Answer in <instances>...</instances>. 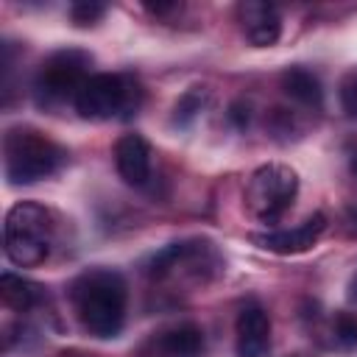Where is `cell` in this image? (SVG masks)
<instances>
[{
	"instance_id": "1",
	"label": "cell",
	"mask_w": 357,
	"mask_h": 357,
	"mask_svg": "<svg viewBox=\"0 0 357 357\" xmlns=\"http://www.w3.org/2000/svg\"><path fill=\"white\" fill-rule=\"evenodd\" d=\"M73 312L84 332L109 340L123 332L128 287L126 279L112 268H89L78 273L67 287Z\"/></svg>"
},
{
	"instance_id": "2",
	"label": "cell",
	"mask_w": 357,
	"mask_h": 357,
	"mask_svg": "<svg viewBox=\"0 0 357 357\" xmlns=\"http://www.w3.org/2000/svg\"><path fill=\"white\" fill-rule=\"evenodd\" d=\"M67 151L36 128L14 126L3 137V173L8 184H36L61 170Z\"/></svg>"
},
{
	"instance_id": "3",
	"label": "cell",
	"mask_w": 357,
	"mask_h": 357,
	"mask_svg": "<svg viewBox=\"0 0 357 357\" xmlns=\"http://www.w3.org/2000/svg\"><path fill=\"white\" fill-rule=\"evenodd\" d=\"M56 237L53 212L33 201H20L3 220V251L17 268H36L50 257Z\"/></svg>"
},
{
	"instance_id": "4",
	"label": "cell",
	"mask_w": 357,
	"mask_h": 357,
	"mask_svg": "<svg viewBox=\"0 0 357 357\" xmlns=\"http://www.w3.org/2000/svg\"><path fill=\"white\" fill-rule=\"evenodd\" d=\"M139 103H142L139 84L120 73H92L81 84L73 100L75 112L84 120H95V123L114 120V117H131L137 114Z\"/></svg>"
},
{
	"instance_id": "5",
	"label": "cell",
	"mask_w": 357,
	"mask_h": 357,
	"mask_svg": "<svg viewBox=\"0 0 357 357\" xmlns=\"http://www.w3.org/2000/svg\"><path fill=\"white\" fill-rule=\"evenodd\" d=\"M92 56L78 47H61L50 53L33 78V100L39 109H56L64 100H75L89 73Z\"/></svg>"
},
{
	"instance_id": "6",
	"label": "cell",
	"mask_w": 357,
	"mask_h": 357,
	"mask_svg": "<svg viewBox=\"0 0 357 357\" xmlns=\"http://www.w3.org/2000/svg\"><path fill=\"white\" fill-rule=\"evenodd\" d=\"M298 176L282 162L259 165L245 184V209L259 223H276L296 201Z\"/></svg>"
},
{
	"instance_id": "7",
	"label": "cell",
	"mask_w": 357,
	"mask_h": 357,
	"mask_svg": "<svg viewBox=\"0 0 357 357\" xmlns=\"http://www.w3.org/2000/svg\"><path fill=\"white\" fill-rule=\"evenodd\" d=\"M223 262L218 257V251L212 248V243L206 240H178L165 245L162 251H156L148 262H145V273L151 279H165L176 271L190 273L192 279L206 282L215 271H220Z\"/></svg>"
},
{
	"instance_id": "8",
	"label": "cell",
	"mask_w": 357,
	"mask_h": 357,
	"mask_svg": "<svg viewBox=\"0 0 357 357\" xmlns=\"http://www.w3.org/2000/svg\"><path fill=\"white\" fill-rule=\"evenodd\" d=\"M271 349V315L262 304L248 301L240 307L234 321V351L237 357H265Z\"/></svg>"
},
{
	"instance_id": "9",
	"label": "cell",
	"mask_w": 357,
	"mask_h": 357,
	"mask_svg": "<svg viewBox=\"0 0 357 357\" xmlns=\"http://www.w3.org/2000/svg\"><path fill=\"white\" fill-rule=\"evenodd\" d=\"M326 231V215L324 212H315L310 215L307 220H301L298 226L293 229H279V231H265V234H251V240L265 248V251H273V254H301V251H310L321 234Z\"/></svg>"
},
{
	"instance_id": "10",
	"label": "cell",
	"mask_w": 357,
	"mask_h": 357,
	"mask_svg": "<svg viewBox=\"0 0 357 357\" xmlns=\"http://www.w3.org/2000/svg\"><path fill=\"white\" fill-rule=\"evenodd\" d=\"M237 22L243 36L254 47H271L282 36V14L276 6L262 3V0H243L237 3Z\"/></svg>"
},
{
	"instance_id": "11",
	"label": "cell",
	"mask_w": 357,
	"mask_h": 357,
	"mask_svg": "<svg viewBox=\"0 0 357 357\" xmlns=\"http://www.w3.org/2000/svg\"><path fill=\"white\" fill-rule=\"evenodd\" d=\"M114 167L120 178L131 187H145L151 181V145L139 134H123L114 142Z\"/></svg>"
},
{
	"instance_id": "12",
	"label": "cell",
	"mask_w": 357,
	"mask_h": 357,
	"mask_svg": "<svg viewBox=\"0 0 357 357\" xmlns=\"http://www.w3.org/2000/svg\"><path fill=\"white\" fill-rule=\"evenodd\" d=\"M204 349V335L195 324H176L162 332H156L142 354L145 357H198Z\"/></svg>"
},
{
	"instance_id": "13",
	"label": "cell",
	"mask_w": 357,
	"mask_h": 357,
	"mask_svg": "<svg viewBox=\"0 0 357 357\" xmlns=\"http://www.w3.org/2000/svg\"><path fill=\"white\" fill-rule=\"evenodd\" d=\"M282 84V92L296 100L298 106H307V109H321L324 106V89H321V81L315 73L304 70V67H287L279 78Z\"/></svg>"
},
{
	"instance_id": "14",
	"label": "cell",
	"mask_w": 357,
	"mask_h": 357,
	"mask_svg": "<svg viewBox=\"0 0 357 357\" xmlns=\"http://www.w3.org/2000/svg\"><path fill=\"white\" fill-rule=\"evenodd\" d=\"M0 296L3 304L14 312H31L42 301V287L25 276L17 273H3L0 276Z\"/></svg>"
},
{
	"instance_id": "15",
	"label": "cell",
	"mask_w": 357,
	"mask_h": 357,
	"mask_svg": "<svg viewBox=\"0 0 357 357\" xmlns=\"http://www.w3.org/2000/svg\"><path fill=\"white\" fill-rule=\"evenodd\" d=\"M209 103V89L206 86H190L173 106V126H190Z\"/></svg>"
},
{
	"instance_id": "16",
	"label": "cell",
	"mask_w": 357,
	"mask_h": 357,
	"mask_svg": "<svg viewBox=\"0 0 357 357\" xmlns=\"http://www.w3.org/2000/svg\"><path fill=\"white\" fill-rule=\"evenodd\" d=\"M332 343L340 349H357V318L349 312H337L332 318Z\"/></svg>"
},
{
	"instance_id": "17",
	"label": "cell",
	"mask_w": 357,
	"mask_h": 357,
	"mask_svg": "<svg viewBox=\"0 0 357 357\" xmlns=\"http://www.w3.org/2000/svg\"><path fill=\"white\" fill-rule=\"evenodd\" d=\"M103 14H106V6H103V3H92V0L86 3V0H84V3H73V6H70V20H73L78 28L95 25Z\"/></svg>"
},
{
	"instance_id": "18",
	"label": "cell",
	"mask_w": 357,
	"mask_h": 357,
	"mask_svg": "<svg viewBox=\"0 0 357 357\" xmlns=\"http://www.w3.org/2000/svg\"><path fill=\"white\" fill-rule=\"evenodd\" d=\"M340 109L346 117L357 120V70H351L340 81Z\"/></svg>"
},
{
	"instance_id": "19",
	"label": "cell",
	"mask_w": 357,
	"mask_h": 357,
	"mask_svg": "<svg viewBox=\"0 0 357 357\" xmlns=\"http://www.w3.org/2000/svg\"><path fill=\"white\" fill-rule=\"evenodd\" d=\"M229 120H231L237 128H245L248 120H251V106H248L245 100H234V103L229 106Z\"/></svg>"
},
{
	"instance_id": "20",
	"label": "cell",
	"mask_w": 357,
	"mask_h": 357,
	"mask_svg": "<svg viewBox=\"0 0 357 357\" xmlns=\"http://www.w3.org/2000/svg\"><path fill=\"white\" fill-rule=\"evenodd\" d=\"M176 8H178L176 3H145V11H151V14H156V17H165V14L176 11Z\"/></svg>"
},
{
	"instance_id": "21",
	"label": "cell",
	"mask_w": 357,
	"mask_h": 357,
	"mask_svg": "<svg viewBox=\"0 0 357 357\" xmlns=\"http://www.w3.org/2000/svg\"><path fill=\"white\" fill-rule=\"evenodd\" d=\"M349 296L351 298H357V273L351 276V282H349Z\"/></svg>"
},
{
	"instance_id": "22",
	"label": "cell",
	"mask_w": 357,
	"mask_h": 357,
	"mask_svg": "<svg viewBox=\"0 0 357 357\" xmlns=\"http://www.w3.org/2000/svg\"><path fill=\"white\" fill-rule=\"evenodd\" d=\"M349 170H351V173L357 176V151H354V153L349 156Z\"/></svg>"
},
{
	"instance_id": "23",
	"label": "cell",
	"mask_w": 357,
	"mask_h": 357,
	"mask_svg": "<svg viewBox=\"0 0 357 357\" xmlns=\"http://www.w3.org/2000/svg\"><path fill=\"white\" fill-rule=\"evenodd\" d=\"M59 357H86V354H78V351H67V354H59Z\"/></svg>"
},
{
	"instance_id": "24",
	"label": "cell",
	"mask_w": 357,
	"mask_h": 357,
	"mask_svg": "<svg viewBox=\"0 0 357 357\" xmlns=\"http://www.w3.org/2000/svg\"><path fill=\"white\" fill-rule=\"evenodd\" d=\"M298 357H301V354H298Z\"/></svg>"
}]
</instances>
